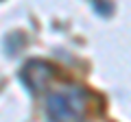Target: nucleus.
<instances>
[{
    "label": "nucleus",
    "instance_id": "1",
    "mask_svg": "<svg viewBox=\"0 0 131 122\" xmlns=\"http://www.w3.org/2000/svg\"><path fill=\"white\" fill-rule=\"evenodd\" d=\"M85 109V94L81 89H63V92H52L46 98V111L52 120L68 122L74 120Z\"/></svg>",
    "mask_w": 131,
    "mask_h": 122
}]
</instances>
